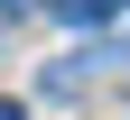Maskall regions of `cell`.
I'll return each mask as SVG.
<instances>
[{
	"instance_id": "6da1fadb",
	"label": "cell",
	"mask_w": 130,
	"mask_h": 120,
	"mask_svg": "<svg viewBox=\"0 0 130 120\" xmlns=\"http://www.w3.org/2000/svg\"><path fill=\"white\" fill-rule=\"evenodd\" d=\"M102 9H111V0H56V19H74V28H84V19H102Z\"/></svg>"
},
{
	"instance_id": "7a4b0ae2",
	"label": "cell",
	"mask_w": 130,
	"mask_h": 120,
	"mask_svg": "<svg viewBox=\"0 0 130 120\" xmlns=\"http://www.w3.org/2000/svg\"><path fill=\"white\" fill-rule=\"evenodd\" d=\"M0 120H28V111H19V102H0Z\"/></svg>"
},
{
	"instance_id": "277c9868",
	"label": "cell",
	"mask_w": 130,
	"mask_h": 120,
	"mask_svg": "<svg viewBox=\"0 0 130 120\" xmlns=\"http://www.w3.org/2000/svg\"><path fill=\"white\" fill-rule=\"evenodd\" d=\"M111 9H130V0H111Z\"/></svg>"
},
{
	"instance_id": "3957f363",
	"label": "cell",
	"mask_w": 130,
	"mask_h": 120,
	"mask_svg": "<svg viewBox=\"0 0 130 120\" xmlns=\"http://www.w3.org/2000/svg\"><path fill=\"white\" fill-rule=\"evenodd\" d=\"M0 9H19V0H0Z\"/></svg>"
}]
</instances>
